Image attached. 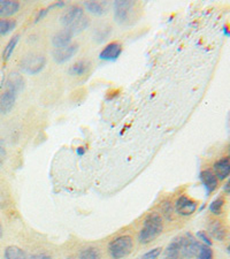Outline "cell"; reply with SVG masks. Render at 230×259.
<instances>
[{"label":"cell","mask_w":230,"mask_h":259,"mask_svg":"<svg viewBox=\"0 0 230 259\" xmlns=\"http://www.w3.org/2000/svg\"><path fill=\"white\" fill-rule=\"evenodd\" d=\"M20 40V35H15L12 37V38L8 40V43L6 44L5 49H4V52H3V60L4 61H8L11 59L12 54L15 51V48L16 45H18Z\"/></svg>","instance_id":"cell-22"},{"label":"cell","mask_w":230,"mask_h":259,"mask_svg":"<svg viewBox=\"0 0 230 259\" xmlns=\"http://www.w3.org/2000/svg\"><path fill=\"white\" fill-rule=\"evenodd\" d=\"M6 156H7V152H6L5 143H4L3 140H0V166H2L4 164V161L6 160Z\"/></svg>","instance_id":"cell-31"},{"label":"cell","mask_w":230,"mask_h":259,"mask_svg":"<svg viewBox=\"0 0 230 259\" xmlns=\"http://www.w3.org/2000/svg\"><path fill=\"white\" fill-rule=\"evenodd\" d=\"M136 4L133 2H120L114 3V19L119 24H129L135 15Z\"/></svg>","instance_id":"cell-4"},{"label":"cell","mask_w":230,"mask_h":259,"mask_svg":"<svg viewBox=\"0 0 230 259\" xmlns=\"http://www.w3.org/2000/svg\"><path fill=\"white\" fill-rule=\"evenodd\" d=\"M48 13H49V8H43V10H39L38 14H37L36 19H35V23L39 22L40 20H43V19L45 18V16L48 15Z\"/></svg>","instance_id":"cell-32"},{"label":"cell","mask_w":230,"mask_h":259,"mask_svg":"<svg viewBox=\"0 0 230 259\" xmlns=\"http://www.w3.org/2000/svg\"><path fill=\"white\" fill-rule=\"evenodd\" d=\"M200 246H202V243L190 233H187L186 236H183L181 256L186 259H194L197 257Z\"/></svg>","instance_id":"cell-6"},{"label":"cell","mask_w":230,"mask_h":259,"mask_svg":"<svg viewBox=\"0 0 230 259\" xmlns=\"http://www.w3.org/2000/svg\"><path fill=\"white\" fill-rule=\"evenodd\" d=\"M164 232V219L159 213H151L146 217L143 226L138 233V241L141 244H149Z\"/></svg>","instance_id":"cell-1"},{"label":"cell","mask_w":230,"mask_h":259,"mask_svg":"<svg viewBox=\"0 0 230 259\" xmlns=\"http://www.w3.org/2000/svg\"><path fill=\"white\" fill-rule=\"evenodd\" d=\"M183 236L175 237V239L170 242L168 246L165 249L164 252V259H179L181 256V246H182Z\"/></svg>","instance_id":"cell-14"},{"label":"cell","mask_w":230,"mask_h":259,"mask_svg":"<svg viewBox=\"0 0 230 259\" xmlns=\"http://www.w3.org/2000/svg\"><path fill=\"white\" fill-rule=\"evenodd\" d=\"M199 180L202 182L205 191H206V195L210 196L211 194L214 193L216 190L217 186H219V180L216 179L215 174L213 173L212 169H203L202 172L199 173Z\"/></svg>","instance_id":"cell-10"},{"label":"cell","mask_w":230,"mask_h":259,"mask_svg":"<svg viewBox=\"0 0 230 259\" xmlns=\"http://www.w3.org/2000/svg\"><path fill=\"white\" fill-rule=\"evenodd\" d=\"M3 235H4V229H3V225H2V223H0V239H2Z\"/></svg>","instance_id":"cell-36"},{"label":"cell","mask_w":230,"mask_h":259,"mask_svg":"<svg viewBox=\"0 0 230 259\" xmlns=\"http://www.w3.org/2000/svg\"><path fill=\"white\" fill-rule=\"evenodd\" d=\"M77 259H102V252L96 246H89L78 252Z\"/></svg>","instance_id":"cell-21"},{"label":"cell","mask_w":230,"mask_h":259,"mask_svg":"<svg viewBox=\"0 0 230 259\" xmlns=\"http://www.w3.org/2000/svg\"><path fill=\"white\" fill-rule=\"evenodd\" d=\"M46 62H48V60H46L44 54L30 53L23 57L20 66L24 73L29 75H37L45 68Z\"/></svg>","instance_id":"cell-3"},{"label":"cell","mask_w":230,"mask_h":259,"mask_svg":"<svg viewBox=\"0 0 230 259\" xmlns=\"http://www.w3.org/2000/svg\"><path fill=\"white\" fill-rule=\"evenodd\" d=\"M111 33V28L110 27H104V28H97L95 32V39L100 43V41L105 40Z\"/></svg>","instance_id":"cell-27"},{"label":"cell","mask_w":230,"mask_h":259,"mask_svg":"<svg viewBox=\"0 0 230 259\" xmlns=\"http://www.w3.org/2000/svg\"><path fill=\"white\" fill-rule=\"evenodd\" d=\"M78 49L79 47L77 43H72L68 47H65L62 49H54L52 52L53 60L59 65L65 64V62L69 61L78 52Z\"/></svg>","instance_id":"cell-8"},{"label":"cell","mask_w":230,"mask_h":259,"mask_svg":"<svg viewBox=\"0 0 230 259\" xmlns=\"http://www.w3.org/2000/svg\"><path fill=\"white\" fill-rule=\"evenodd\" d=\"M160 211H161V217L162 218H165L166 220H173V214L175 212V208H174V204L171 200L167 199L165 200L164 203L161 204L160 206Z\"/></svg>","instance_id":"cell-25"},{"label":"cell","mask_w":230,"mask_h":259,"mask_svg":"<svg viewBox=\"0 0 230 259\" xmlns=\"http://www.w3.org/2000/svg\"><path fill=\"white\" fill-rule=\"evenodd\" d=\"M123 47L120 41H111L99 53V59L103 61H115L122 54Z\"/></svg>","instance_id":"cell-7"},{"label":"cell","mask_w":230,"mask_h":259,"mask_svg":"<svg viewBox=\"0 0 230 259\" xmlns=\"http://www.w3.org/2000/svg\"><path fill=\"white\" fill-rule=\"evenodd\" d=\"M67 259H77V258H73V257H69V258H67Z\"/></svg>","instance_id":"cell-39"},{"label":"cell","mask_w":230,"mask_h":259,"mask_svg":"<svg viewBox=\"0 0 230 259\" xmlns=\"http://www.w3.org/2000/svg\"><path fill=\"white\" fill-rule=\"evenodd\" d=\"M21 8V4L14 0H0V18H10L15 15Z\"/></svg>","instance_id":"cell-15"},{"label":"cell","mask_w":230,"mask_h":259,"mask_svg":"<svg viewBox=\"0 0 230 259\" xmlns=\"http://www.w3.org/2000/svg\"><path fill=\"white\" fill-rule=\"evenodd\" d=\"M161 252H162V248L158 246V248H154L152 250H150L149 252L144 253L143 256H142V259H157L159 256H160Z\"/></svg>","instance_id":"cell-29"},{"label":"cell","mask_w":230,"mask_h":259,"mask_svg":"<svg viewBox=\"0 0 230 259\" xmlns=\"http://www.w3.org/2000/svg\"><path fill=\"white\" fill-rule=\"evenodd\" d=\"M197 240L199 242L202 241L205 245H208V246L212 245V241L210 239V236H208V234L204 231H200L197 233Z\"/></svg>","instance_id":"cell-30"},{"label":"cell","mask_w":230,"mask_h":259,"mask_svg":"<svg viewBox=\"0 0 230 259\" xmlns=\"http://www.w3.org/2000/svg\"><path fill=\"white\" fill-rule=\"evenodd\" d=\"M208 234L217 241H224L227 236V231H225L222 223L219 220H213L208 225Z\"/></svg>","instance_id":"cell-17"},{"label":"cell","mask_w":230,"mask_h":259,"mask_svg":"<svg viewBox=\"0 0 230 259\" xmlns=\"http://www.w3.org/2000/svg\"><path fill=\"white\" fill-rule=\"evenodd\" d=\"M90 68H91V62L86 59H81V60H77L76 62H74V64L69 67L68 73L69 75H72V76L79 77V76H83V75H85L87 72H89Z\"/></svg>","instance_id":"cell-16"},{"label":"cell","mask_w":230,"mask_h":259,"mask_svg":"<svg viewBox=\"0 0 230 259\" xmlns=\"http://www.w3.org/2000/svg\"><path fill=\"white\" fill-rule=\"evenodd\" d=\"M16 21L13 19H0V37L6 36L16 28Z\"/></svg>","instance_id":"cell-23"},{"label":"cell","mask_w":230,"mask_h":259,"mask_svg":"<svg viewBox=\"0 0 230 259\" xmlns=\"http://www.w3.org/2000/svg\"><path fill=\"white\" fill-rule=\"evenodd\" d=\"M4 257H5V259H28L24 250L16 245L7 246L5 251H4Z\"/></svg>","instance_id":"cell-20"},{"label":"cell","mask_w":230,"mask_h":259,"mask_svg":"<svg viewBox=\"0 0 230 259\" xmlns=\"http://www.w3.org/2000/svg\"><path fill=\"white\" fill-rule=\"evenodd\" d=\"M74 37V33L70 31V29L64 28L61 30L57 31L52 37V45L54 49H62L65 47H68L72 44V39Z\"/></svg>","instance_id":"cell-13"},{"label":"cell","mask_w":230,"mask_h":259,"mask_svg":"<svg viewBox=\"0 0 230 259\" xmlns=\"http://www.w3.org/2000/svg\"><path fill=\"white\" fill-rule=\"evenodd\" d=\"M133 248V240L130 235H121L112 240L108 244V251L112 259H122L130 254Z\"/></svg>","instance_id":"cell-2"},{"label":"cell","mask_w":230,"mask_h":259,"mask_svg":"<svg viewBox=\"0 0 230 259\" xmlns=\"http://www.w3.org/2000/svg\"><path fill=\"white\" fill-rule=\"evenodd\" d=\"M198 259H213V250L211 249V246L202 244L200 246V250L197 254Z\"/></svg>","instance_id":"cell-28"},{"label":"cell","mask_w":230,"mask_h":259,"mask_svg":"<svg viewBox=\"0 0 230 259\" xmlns=\"http://www.w3.org/2000/svg\"><path fill=\"white\" fill-rule=\"evenodd\" d=\"M175 213H177L181 217H190L197 211L198 208V202L197 200L192 199L191 197L187 195H182L176 199L174 204Z\"/></svg>","instance_id":"cell-5"},{"label":"cell","mask_w":230,"mask_h":259,"mask_svg":"<svg viewBox=\"0 0 230 259\" xmlns=\"http://www.w3.org/2000/svg\"><path fill=\"white\" fill-rule=\"evenodd\" d=\"M66 6V4L64 3V2H57V3H54L53 5H51V6H49L48 8H49V11L50 10H53V8H62V7H65Z\"/></svg>","instance_id":"cell-34"},{"label":"cell","mask_w":230,"mask_h":259,"mask_svg":"<svg viewBox=\"0 0 230 259\" xmlns=\"http://www.w3.org/2000/svg\"><path fill=\"white\" fill-rule=\"evenodd\" d=\"M228 153H229V156H230V145L228 146Z\"/></svg>","instance_id":"cell-38"},{"label":"cell","mask_w":230,"mask_h":259,"mask_svg":"<svg viewBox=\"0 0 230 259\" xmlns=\"http://www.w3.org/2000/svg\"><path fill=\"white\" fill-rule=\"evenodd\" d=\"M23 88H24V80L22 75L16 72H13L8 75L7 81H6V89L14 90L19 94Z\"/></svg>","instance_id":"cell-18"},{"label":"cell","mask_w":230,"mask_h":259,"mask_svg":"<svg viewBox=\"0 0 230 259\" xmlns=\"http://www.w3.org/2000/svg\"><path fill=\"white\" fill-rule=\"evenodd\" d=\"M29 259H51L49 254L45 253H38V254H32V256Z\"/></svg>","instance_id":"cell-33"},{"label":"cell","mask_w":230,"mask_h":259,"mask_svg":"<svg viewBox=\"0 0 230 259\" xmlns=\"http://www.w3.org/2000/svg\"><path fill=\"white\" fill-rule=\"evenodd\" d=\"M89 24H90L89 18H87L86 15H83L81 19L76 21V22H75L73 26L68 28V29H70V31H72L74 33V36H75V35H78V33L84 31L85 29L89 27Z\"/></svg>","instance_id":"cell-24"},{"label":"cell","mask_w":230,"mask_h":259,"mask_svg":"<svg viewBox=\"0 0 230 259\" xmlns=\"http://www.w3.org/2000/svg\"><path fill=\"white\" fill-rule=\"evenodd\" d=\"M18 98V93L11 89H5V91L0 95V113L8 114L13 110Z\"/></svg>","instance_id":"cell-12"},{"label":"cell","mask_w":230,"mask_h":259,"mask_svg":"<svg viewBox=\"0 0 230 259\" xmlns=\"http://www.w3.org/2000/svg\"><path fill=\"white\" fill-rule=\"evenodd\" d=\"M223 191H224V194L230 195V178L228 179V181L224 183V186H223Z\"/></svg>","instance_id":"cell-35"},{"label":"cell","mask_w":230,"mask_h":259,"mask_svg":"<svg viewBox=\"0 0 230 259\" xmlns=\"http://www.w3.org/2000/svg\"><path fill=\"white\" fill-rule=\"evenodd\" d=\"M85 10L94 15H104L107 12V5L104 2H86L84 3Z\"/></svg>","instance_id":"cell-19"},{"label":"cell","mask_w":230,"mask_h":259,"mask_svg":"<svg viewBox=\"0 0 230 259\" xmlns=\"http://www.w3.org/2000/svg\"><path fill=\"white\" fill-rule=\"evenodd\" d=\"M84 14L83 8L78 5H72L68 10L65 11L60 16V23L65 28H70L73 24L82 18Z\"/></svg>","instance_id":"cell-9"},{"label":"cell","mask_w":230,"mask_h":259,"mask_svg":"<svg viewBox=\"0 0 230 259\" xmlns=\"http://www.w3.org/2000/svg\"><path fill=\"white\" fill-rule=\"evenodd\" d=\"M227 251H228V253L230 254V244L228 245V248H227Z\"/></svg>","instance_id":"cell-37"},{"label":"cell","mask_w":230,"mask_h":259,"mask_svg":"<svg viewBox=\"0 0 230 259\" xmlns=\"http://www.w3.org/2000/svg\"><path fill=\"white\" fill-rule=\"evenodd\" d=\"M223 207H224V198L217 197L210 204L208 210H210V212L213 215H221L223 212Z\"/></svg>","instance_id":"cell-26"},{"label":"cell","mask_w":230,"mask_h":259,"mask_svg":"<svg viewBox=\"0 0 230 259\" xmlns=\"http://www.w3.org/2000/svg\"><path fill=\"white\" fill-rule=\"evenodd\" d=\"M213 173L215 174L216 179L220 181H224L230 177V156H224L217 159L212 167Z\"/></svg>","instance_id":"cell-11"}]
</instances>
